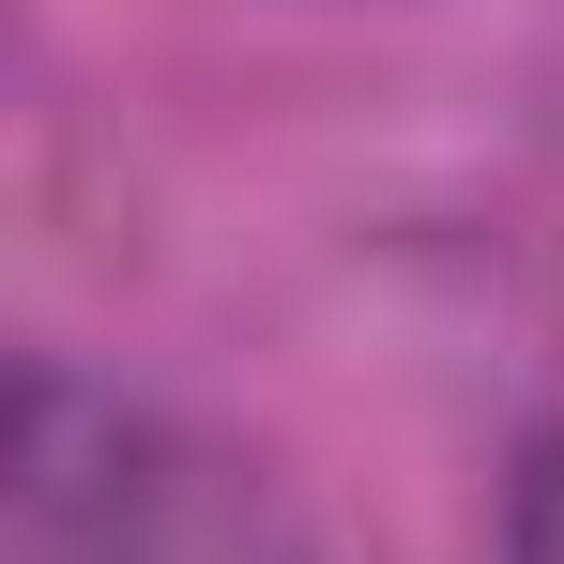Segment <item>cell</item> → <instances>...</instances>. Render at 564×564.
Instances as JSON below:
<instances>
[{
	"label": "cell",
	"mask_w": 564,
	"mask_h": 564,
	"mask_svg": "<svg viewBox=\"0 0 564 564\" xmlns=\"http://www.w3.org/2000/svg\"><path fill=\"white\" fill-rule=\"evenodd\" d=\"M0 564H305V534L245 443L31 367L0 443Z\"/></svg>",
	"instance_id": "obj_1"
},
{
	"label": "cell",
	"mask_w": 564,
	"mask_h": 564,
	"mask_svg": "<svg viewBox=\"0 0 564 564\" xmlns=\"http://www.w3.org/2000/svg\"><path fill=\"white\" fill-rule=\"evenodd\" d=\"M503 564H564V443L519 473V519H503Z\"/></svg>",
	"instance_id": "obj_2"
}]
</instances>
